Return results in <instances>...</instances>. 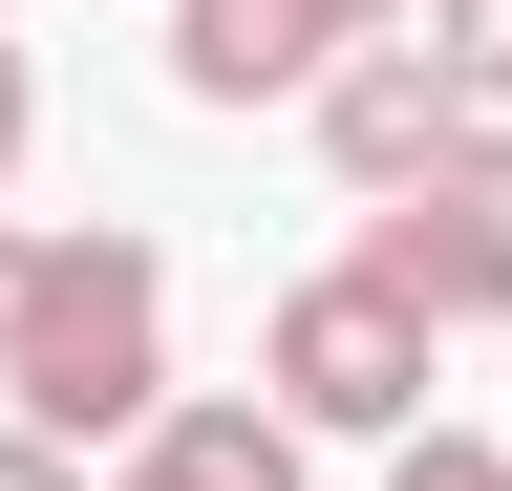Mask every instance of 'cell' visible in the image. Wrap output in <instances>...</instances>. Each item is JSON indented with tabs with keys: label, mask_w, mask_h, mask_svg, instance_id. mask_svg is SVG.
Returning <instances> with one entry per match:
<instances>
[{
	"label": "cell",
	"mask_w": 512,
	"mask_h": 491,
	"mask_svg": "<svg viewBox=\"0 0 512 491\" xmlns=\"http://www.w3.org/2000/svg\"><path fill=\"white\" fill-rule=\"evenodd\" d=\"M0 385H22L43 449H128L171 406V257L150 235H43V299L0 342Z\"/></svg>",
	"instance_id": "obj_1"
},
{
	"label": "cell",
	"mask_w": 512,
	"mask_h": 491,
	"mask_svg": "<svg viewBox=\"0 0 512 491\" xmlns=\"http://www.w3.org/2000/svg\"><path fill=\"white\" fill-rule=\"evenodd\" d=\"M427 299H384L363 257H320L299 299H278V342H256V406H278L299 427V449H406V427H427Z\"/></svg>",
	"instance_id": "obj_2"
},
{
	"label": "cell",
	"mask_w": 512,
	"mask_h": 491,
	"mask_svg": "<svg viewBox=\"0 0 512 491\" xmlns=\"http://www.w3.org/2000/svg\"><path fill=\"white\" fill-rule=\"evenodd\" d=\"M363 278H384V299H427V321H512V129H448V150H427V193H384Z\"/></svg>",
	"instance_id": "obj_3"
},
{
	"label": "cell",
	"mask_w": 512,
	"mask_h": 491,
	"mask_svg": "<svg viewBox=\"0 0 512 491\" xmlns=\"http://www.w3.org/2000/svg\"><path fill=\"white\" fill-rule=\"evenodd\" d=\"M342 0H171V86L192 107H320V65H342Z\"/></svg>",
	"instance_id": "obj_4"
},
{
	"label": "cell",
	"mask_w": 512,
	"mask_h": 491,
	"mask_svg": "<svg viewBox=\"0 0 512 491\" xmlns=\"http://www.w3.org/2000/svg\"><path fill=\"white\" fill-rule=\"evenodd\" d=\"M448 129H470V107H448L427 43H342V65H320V171H342V193H427Z\"/></svg>",
	"instance_id": "obj_5"
},
{
	"label": "cell",
	"mask_w": 512,
	"mask_h": 491,
	"mask_svg": "<svg viewBox=\"0 0 512 491\" xmlns=\"http://www.w3.org/2000/svg\"><path fill=\"white\" fill-rule=\"evenodd\" d=\"M299 470H320V449H299L278 406H235V385L192 406V385H171L150 427H128V470H107V491H299Z\"/></svg>",
	"instance_id": "obj_6"
},
{
	"label": "cell",
	"mask_w": 512,
	"mask_h": 491,
	"mask_svg": "<svg viewBox=\"0 0 512 491\" xmlns=\"http://www.w3.org/2000/svg\"><path fill=\"white\" fill-rule=\"evenodd\" d=\"M427 65H448V107H470V129H512V0H427Z\"/></svg>",
	"instance_id": "obj_7"
},
{
	"label": "cell",
	"mask_w": 512,
	"mask_h": 491,
	"mask_svg": "<svg viewBox=\"0 0 512 491\" xmlns=\"http://www.w3.org/2000/svg\"><path fill=\"white\" fill-rule=\"evenodd\" d=\"M384 491H512V449H491V427H406V449H384Z\"/></svg>",
	"instance_id": "obj_8"
},
{
	"label": "cell",
	"mask_w": 512,
	"mask_h": 491,
	"mask_svg": "<svg viewBox=\"0 0 512 491\" xmlns=\"http://www.w3.org/2000/svg\"><path fill=\"white\" fill-rule=\"evenodd\" d=\"M0 491H86V449H43V427H0Z\"/></svg>",
	"instance_id": "obj_9"
},
{
	"label": "cell",
	"mask_w": 512,
	"mask_h": 491,
	"mask_svg": "<svg viewBox=\"0 0 512 491\" xmlns=\"http://www.w3.org/2000/svg\"><path fill=\"white\" fill-rule=\"evenodd\" d=\"M22 299H43V235H22V214H0V342H22Z\"/></svg>",
	"instance_id": "obj_10"
},
{
	"label": "cell",
	"mask_w": 512,
	"mask_h": 491,
	"mask_svg": "<svg viewBox=\"0 0 512 491\" xmlns=\"http://www.w3.org/2000/svg\"><path fill=\"white\" fill-rule=\"evenodd\" d=\"M22 129H43V86H22V43H0V171H22Z\"/></svg>",
	"instance_id": "obj_11"
},
{
	"label": "cell",
	"mask_w": 512,
	"mask_h": 491,
	"mask_svg": "<svg viewBox=\"0 0 512 491\" xmlns=\"http://www.w3.org/2000/svg\"><path fill=\"white\" fill-rule=\"evenodd\" d=\"M342 22H363V43H406V22H427V0H342Z\"/></svg>",
	"instance_id": "obj_12"
},
{
	"label": "cell",
	"mask_w": 512,
	"mask_h": 491,
	"mask_svg": "<svg viewBox=\"0 0 512 491\" xmlns=\"http://www.w3.org/2000/svg\"><path fill=\"white\" fill-rule=\"evenodd\" d=\"M0 22H22V0H0Z\"/></svg>",
	"instance_id": "obj_13"
}]
</instances>
